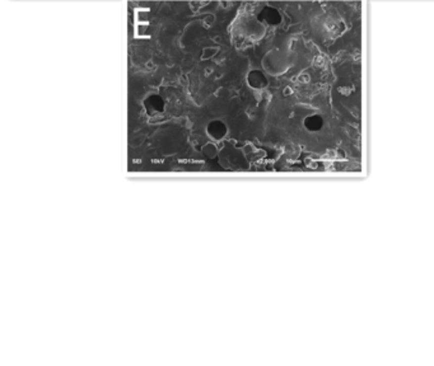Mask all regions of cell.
Wrapping results in <instances>:
<instances>
[{
	"label": "cell",
	"instance_id": "5",
	"mask_svg": "<svg viewBox=\"0 0 434 366\" xmlns=\"http://www.w3.org/2000/svg\"><path fill=\"white\" fill-rule=\"evenodd\" d=\"M304 125H306V127L308 128L309 131H317V130H320L322 127L324 121H322V119L320 116H311L306 120Z\"/></svg>",
	"mask_w": 434,
	"mask_h": 366
},
{
	"label": "cell",
	"instance_id": "1",
	"mask_svg": "<svg viewBox=\"0 0 434 366\" xmlns=\"http://www.w3.org/2000/svg\"><path fill=\"white\" fill-rule=\"evenodd\" d=\"M257 19H259V22H261V23L266 24V26L275 27V26H279V24L282 23L283 17L277 8L266 5L260 10L259 15H257Z\"/></svg>",
	"mask_w": 434,
	"mask_h": 366
},
{
	"label": "cell",
	"instance_id": "6",
	"mask_svg": "<svg viewBox=\"0 0 434 366\" xmlns=\"http://www.w3.org/2000/svg\"><path fill=\"white\" fill-rule=\"evenodd\" d=\"M202 152L205 153V155H208L209 158H213V157L217 154V148H215L214 144L209 143L202 148Z\"/></svg>",
	"mask_w": 434,
	"mask_h": 366
},
{
	"label": "cell",
	"instance_id": "4",
	"mask_svg": "<svg viewBox=\"0 0 434 366\" xmlns=\"http://www.w3.org/2000/svg\"><path fill=\"white\" fill-rule=\"evenodd\" d=\"M247 83L253 89H264L268 86V78L261 70H251L247 75Z\"/></svg>",
	"mask_w": 434,
	"mask_h": 366
},
{
	"label": "cell",
	"instance_id": "3",
	"mask_svg": "<svg viewBox=\"0 0 434 366\" xmlns=\"http://www.w3.org/2000/svg\"><path fill=\"white\" fill-rule=\"evenodd\" d=\"M206 132L214 141H220L226 137L227 132H228V127H227V125L223 121L213 120L206 126Z\"/></svg>",
	"mask_w": 434,
	"mask_h": 366
},
{
	"label": "cell",
	"instance_id": "2",
	"mask_svg": "<svg viewBox=\"0 0 434 366\" xmlns=\"http://www.w3.org/2000/svg\"><path fill=\"white\" fill-rule=\"evenodd\" d=\"M144 108L149 116H157L164 112L166 104H164L163 98L158 94H150L144 99Z\"/></svg>",
	"mask_w": 434,
	"mask_h": 366
}]
</instances>
